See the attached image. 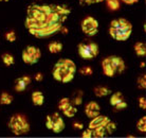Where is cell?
<instances>
[{
    "instance_id": "cell-1",
    "label": "cell",
    "mask_w": 146,
    "mask_h": 138,
    "mask_svg": "<svg viewBox=\"0 0 146 138\" xmlns=\"http://www.w3.org/2000/svg\"><path fill=\"white\" fill-rule=\"evenodd\" d=\"M70 13L69 7L62 4H31L25 25L31 35L44 38L59 32Z\"/></svg>"
},
{
    "instance_id": "cell-2",
    "label": "cell",
    "mask_w": 146,
    "mask_h": 138,
    "mask_svg": "<svg viewBox=\"0 0 146 138\" xmlns=\"http://www.w3.org/2000/svg\"><path fill=\"white\" fill-rule=\"evenodd\" d=\"M76 67L73 61L69 58H62L55 64L53 69V76L56 81L68 83L73 80Z\"/></svg>"
},
{
    "instance_id": "cell-3",
    "label": "cell",
    "mask_w": 146,
    "mask_h": 138,
    "mask_svg": "<svg viewBox=\"0 0 146 138\" xmlns=\"http://www.w3.org/2000/svg\"><path fill=\"white\" fill-rule=\"evenodd\" d=\"M9 127L15 135L27 134L30 132V124L27 119L21 115H14L9 121Z\"/></svg>"
},
{
    "instance_id": "cell-4",
    "label": "cell",
    "mask_w": 146,
    "mask_h": 138,
    "mask_svg": "<svg viewBox=\"0 0 146 138\" xmlns=\"http://www.w3.org/2000/svg\"><path fill=\"white\" fill-rule=\"evenodd\" d=\"M78 53L86 61L93 60L99 54V46L95 43H80L78 44Z\"/></svg>"
},
{
    "instance_id": "cell-5",
    "label": "cell",
    "mask_w": 146,
    "mask_h": 138,
    "mask_svg": "<svg viewBox=\"0 0 146 138\" xmlns=\"http://www.w3.org/2000/svg\"><path fill=\"white\" fill-rule=\"evenodd\" d=\"M40 56H41V52L37 47L34 46H28V47L22 51V61L29 64V65H33L36 64L39 61Z\"/></svg>"
},
{
    "instance_id": "cell-6",
    "label": "cell",
    "mask_w": 146,
    "mask_h": 138,
    "mask_svg": "<svg viewBox=\"0 0 146 138\" xmlns=\"http://www.w3.org/2000/svg\"><path fill=\"white\" fill-rule=\"evenodd\" d=\"M98 29H99V22L91 16L85 18L82 22V31L89 36L95 35L98 33Z\"/></svg>"
},
{
    "instance_id": "cell-7",
    "label": "cell",
    "mask_w": 146,
    "mask_h": 138,
    "mask_svg": "<svg viewBox=\"0 0 146 138\" xmlns=\"http://www.w3.org/2000/svg\"><path fill=\"white\" fill-rule=\"evenodd\" d=\"M58 109L64 113L65 116L69 117V118L74 117V115H75L77 112V109H75V106L72 104L71 100L68 98H62V100L59 101Z\"/></svg>"
},
{
    "instance_id": "cell-8",
    "label": "cell",
    "mask_w": 146,
    "mask_h": 138,
    "mask_svg": "<svg viewBox=\"0 0 146 138\" xmlns=\"http://www.w3.org/2000/svg\"><path fill=\"white\" fill-rule=\"evenodd\" d=\"M109 33L114 40H119V42H124L127 38H129L130 34H131V31H127V30H124V29H119V28H111L110 27Z\"/></svg>"
},
{
    "instance_id": "cell-9",
    "label": "cell",
    "mask_w": 146,
    "mask_h": 138,
    "mask_svg": "<svg viewBox=\"0 0 146 138\" xmlns=\"http://www.w3.org/2000/svg\"><path fill=\"white\" fill-rule=\"evenodd\" d=\"M108 58H109L110 63H111L112 68L114 69V71H115V74H117V73L121 74V73L124 72L126 66H125V63H124V61L122 60V58L113 55V56H109Z\"/></svg>"
},
{
    "instance_id": "cell-10",
    "label": "cell",
    "mask_w": 146,
    "mask_h": 138,
    "mask_svg": "<svg viewBox=\"0 0 146 138\" xmlns=\"http://www.w3.org/2000/svg\"><path fill=\"white\" fill-rule=\"evenodd\" d=\"M100 112H101V107L96 102H89L86 107H85V114L87 115L89 118H94V117L99 116Z\"/></svg>"
},
{
    "instance_id": "cell-11",
    "label": "cell",
    "mask_w": 146,
    "mask_h": 138,
    "mask_svg": "<svg viewBox=\"0 0 146 138\" xmlns=\"http://www.w3.org/2000/svg\"><path fill=\"white\" fill-rule=\"evenodd\" d=\"M110 27L111 28H119V29H124L127 30V31H132V25L131 23L126 20L125 18H119V19H114L111 21L110 23Z\"/></svg>"
},
{
    "instance_id": "cell-12",
    "label": "cell",
    "mask_w": 146,
    "mask_h": 138,
    "mask_svg": "<svg viewBox=\"0 0 146 138\" xmlns=\"http://www.w3.org/2000/svg\"><path fill=\"white\" fill-rule=\"evenodd\" d=\"M109 121L110 120L108 117L99 115V116L92 118V120L90 121V123H89V129L93 130V129H95V127H104V125H106Z\"/></svg>"
},
{
    "instance_id": "cell-13",
    "label": "cell",
    "mask_w": 146,
    "mask_h": 138,
    "mask_svg": "<svg viewBox=\"0 0 146 138\" xmlns=\"http://www.w3.org/2000/svg\"><path fill=\"white\" fill-rule=\"evenodd\" d=\"M52 118H53V129L52 131L55 132V133H60V132L64 131L65 129V122L60 116H59L57 113H54L52 115Z\"/></svg>"
},
{
    "instance_id": "cell-14",
    "label": "cell",
    "mask_w": 146,
    "mask_h": 138,
    "mask_svg": "<svg viewBox=\"0 0 146 138\" xmlns=\"http://www.w3.org/2000/svg\"><path fill=\"white\" fill-rule=\"evenodd\" d=\"M31 82V78L30 76H22V78H19L16 80V86H15V89L19 92L23 91L27 88V86L30 84Z\"/></svg>"
},
{
    "instance_id": "cell-15",
    "label": "cell",
    "mask_w": 146,
    "mask_h": 138,
    "mask_svg": "<svg viewBox=\"0 0 146 138\" xmlns=\"http://www.w3.org/2000/svg\"><path fill=\"white\" fill-rule=\"evenodd\" d=\"M102 66H103V71H104V73H105L107 76L112 78V76H115V71H114V69L112 68L111 63H110L109 58H104V60H103Z\"/></svg>"
},
{
    "instance_id": "cell-16",
    "label": "cell",
    "mask_w": 146,
    "mask_h": 138,
    "mask_svg": "<svg viewBox=\"0 0 146 138\" xmlns=\"http://www.w3.org/2000/svg\"><path fill=\"white\" fill-rule=\"evenodd\" d=\"M32 102H33V104H35L37 106L42 105L44 102V94H41L40 91H34L32 94Z\"/></svg>"
},
{
    "instance_id": "cell-17",
    "label": "cell",
    "mask_w": 146,
    "mask_h": 138,
    "mask_svg": "<svg viewBox=\"0 0 146 138\" xmlns=\"http://www.w3.org/2000/svg\"><path fill=\"white\" fill-rule=\"evenodd\" d=\"M111 90L109 88L105 87V86H98V87L94 88V94L96 97L99 98H102V97H106L108 94H110Z\"/></svg>"
},
{
    "instance_id": "cell-18",
    "label": "cell",
    "mask_w": 146,
    "mask_h": 138,
    "mask_svg": "<svg viewBox=\"0 0 146 138\" xmlns=\"http://www.w3.org/2000/svg\"><path fill=\"white\" fill-rule=\"evenodd\" d=\"M13 102V97L7 92H2L0 96V104L1 105H9Z\"/></svg>"
},
{
    "instance_id": "cell-19",
    "label": "cell",
    "mask_w": 146,
    "mask_h": 138,
    "mask_svg": "<svg viewBox=\"0 0 146 138\" xmlns=\"http://www.w3.org/2000/svg\"><path fill=\"white\" fill-rule=\"evenodd\" d=\"M106 134L107 133H106L105 125H104V127H98L92 130V137L101 138V137H104Z\"/></svg>"
},
{
    "instance_id": "cell-20",
    "label": "cell",
    "mask_w": 146,
    "mask_h": 138,
    "mask_svg": "<svg viewBox=\"0 0 146 138\" xmlns=\"http://www.w3.org/2000/svg\"><path fill=\"white\" fill-rule=\"evenodd\" d=\"M135 53L139 55V56H145L146 55V46L145 44H143L141 42L137 43L135 45Z\"/></svg>"
},
{
    "instance_id": "cell-21",
    "label": "cell",
    "mask_w": 146,
    "mask_h": 138,
    "mask_svg": "<svg viewBox=\"0 0 146 138\" xmlns=\"http://www.w3.org/2000/svg\"><path fill=\"white\" fill-rule=\"evenodd\" d=\"M62 50V44L57 43V42H53L49 45V51L51 53H59Z\"/></svg>"
},
{
    "instance_id": "cell-22",
    "label": "cell",
    "mask_w": 146,
    "mask_h": 138,
    "mask_svg": "<svg viewBox=\"0 0 146 138\" xmlns=\"http://www.w3.org/2000/svg\"><path fill=\"white\" fill-rule=\"evenodd\" d=\"M124 100L123 98V94H121V92H115V94H113L111 96V98H110V104L112 106H115L117 103H120Z\"/></svg>"
},
{
    "instance_id": "cell-23",
    "label": "cell",
    "mask_w": 146,
    "mask_h": 138,
    "mask_svg": "<svg viewBox=\"0 0 146 138\" xmlns=\"http://www.w3.org/2000/svg\"><path fill=\"white\" fill-rule=\"evenodd\" d=\"M107 7L111 11H117L120 9V1L119 0H106Z\"/></svg>"
},
{
    "instance_id": "cell-24",
    "label": "cell",
    "mask_w": 146,
    "mask_h": 138,
    "mask_svg": "<svg viewBox=\"0 0 146 138\" xmlns=\"http://www.w3.org/2000/svg\"><path fill=\"white\" fill-rule=\"evenodd\" d=\"M2 61H3L4 65L10 67L14 64V56L12 54H9V53H4V54H2Z\"/></svg>"
},
{
    "instance_id": "cell-25",
    "label": "cell",
    "mask_w": 146,
    "mask_h": 138,
    "mask_svg": "<svg viewBox=\"0 0 146 138\" xmlns=\"http://www.w3.org/2000/svg\"><path fill=\"white\" fill-rule=\"evenodd\" d=\"M72 104L74 106H78L80 105L82 103H83V91H78L76 92V96H74V98H73L72 101Z\"/></svg>"
},
{
    "instance_id": "cell-26",
    "label": "cell",
    "mask_w": 146,
    "mask_h": 138,
    "mask_svg": "<svg viewBox=\"0 0 146 138\" xmlns=\"http://www.w3.org/2000/svg\"><path fill=\"white\" fill-rule=\"evenodd\" d=\"M137 127L139 129L140 132H142V133H145L146 132V117H142L141 119L138 121V123H137Z\"/></svg>"
},
{
    "instance_id": "cell-27",
    "label": "cell",
    "mask_w": 146,
    "mask_h": 138,
    "mask_svg": "<svg viewBox=\"0 0 146 138\" xmlns=\"http://www.w3.org/2000/svg\"><path fill=\"white\" fill-rule=\"evenodd\" d=\"M105 129H106V133L107 134H112L113 132H114V130L117 129V124L114 123V122H112V121H109L108 123L105 125Z\"/></svg>"
},
{
    "instance_id": "cell-28",
    "label": "cell",
    "mask_w": 146,
    "mask_h": 138,
    "mask_svg": "<svg viewBox=\"0 0 146 138\" xmlns=\"http://www.w3.org/2000/svg\"><path fill=\"white\" fill-rule=\"evenodd\" d=\"M80 74H83V76H91L92 73H93V70H92L91 67L85 66V67L80 69Z\"/></svg>"
},
{
    "instance_id": "cell-29",
    "label": "cell",
    "mask_w": 146,
    "mask_h": 138,
    "mask_svg": "<svg viewBox=\"0 0 146 138\" xmlns=\"http://www.w3.org/2000/svg\"><path fill=\"white\" fill-rule=\"evenodd\" d=\"M138 86L140 89H145L146 88V76H141L138 79Z\"/></svg>"
},
{
    "instance_id": "cell-30",
    "label": "cell",
    "mask_w": 146,
    "mask_h": 138,
    "mask_svg": "<svg viewBox=\"0 0 146 138\" xmlns=\"http://www.w3.org/2000/svg\"><path fill=\"white\" fill-rule=\"evenodd\" d=\"M5 37H7V40L10 42V43H14L15 40H16V34H15L14 31H10V32H7L5 34Z\"/></svg>"
},
{
    "instance_id": "cell-31",
    "label": "cell",
    "mask_w": 146,
    "mask_h": 138,
    "mask_svg": "<svg viewBox=\"0 0 146 138\" xmlns=\"http://www.w3.org/2000/svg\"><path fill=\"white\" fill-rule=\"evenodd\" d=\"M46 125H47V129H49V130H52V129H53V118H52V116H47Z\"/></svg>"
},
{
    "instance_id": "cell-32",
    "label": "cell",
    "mask_w": 146,
    "mask_h": 138,
    "mask_svg": "<svg viewBox=\"0 0 146 138\" xmlns=\"http://www.w3.org/2000/svg\"><path fill=\"white\" fill-rule=\"evenodd\" d=\"M82 137L83 138H91L92 137V130L91 129H88L86 131H84L82 133Z\"/></svg>"
},
{
    "instance_id": "cell-33",
    "label": "cell",
    "mask_w": 146,
    "mask_h": 138,
    "mask_svg": "<svg viewBox=\"0 0 146 138\" xmlns=\"http://www.w3.org/2000/svg\"><path fill=\"white\" fill-rule=\"evenodd\" d=\"M139 105L142 109H146V99L144 97H140L139 98Z\"/></svg>"
},
{
    "instance_id": "cell-34",
    "label": "cell",
    "mask_w": 146,
    "mask_h": 138,
    "mask_svg": "<svg viewBox=\"0 0 146 138\" xmlns=\"http://www.w3.org/2000/svg\"><path fill=\"white\" fill-rule=\"evenodd\" d=\"M114 107H115L117 109H120V111H121V109H126V107H127V103H126V102L123 100L122 102L117 103V104L114 106Z\"/></svg>"
},
{
    "instance_id": "cell-35",
    "label": "cell",
    "mask_w": 146,
    "mask_h": 138,
    "mask_svg": "<svg viewBox=\"0 0 146 138\" xmlns=\"http://www.w3.org/2000/svg\"><path fill=\"white\" fill-rule=\"evenodd\" d=\"M73 127H74V129H77V130H83V129H84V124L80 123V122H74V123H73Z\"/></svg>"
},
{
    "instance_id": "cell-36",
    "label": "cell",
    "mask_w": 146,
    "mask_h": 138,
    "mask_svg": "<svg viewBox=\"0 0 146 138\" xmlns=\"http://www.w3.org/2000/svg\"><path fill=\"white\" fill-rule=\"evenodd\" d=\"M42 79H44V76H42V73H36V76H35V80L37 81V82H41L42 81Z\"/></svg>"
},
{
    "instance_id": "cell-37",
    "label": "cell",
    "mask_w": 146,
    "mask_h": 138,
    "mask_svg": "<svg viewBox=\"0 0 146 138\" xmlns=\"http://www.w3.org/2000/svg\"><path fill=\"white\" fill-rule=\"evenodd\" d=\"M104 0H87V5H90V4L93 3H99V2H102Z\"/></svg>"
},
{
    "instance_id": "cell-38",
    "label": "cell",
    "mask_w": 146,
    "mask_h": 138,
    "mask_svg": "<svg viewBox=\"0 0 146 138\" xmlns=\"http://www.w3.org/2000/svg\"><path fill=\"white\" fill-rule=\"evenodd\" d=\"M122 1L126 4H133V3H135V2H138L139 0H122Z\"/></svg>"
},
{
    "instance_id": "cell-39",
    "label": "cell",
    "mask_w": 146,
    "mask_h": 138,
    "mask_svg": "<svg viewBox=\"0 0 146 138\" xmlns=\"http://www.w3.org/2000/svg\"><path fill=\"white\" fill-rule=\"evenodd\" d=\"M59 32H62V34H68V33H69V30L67 29V28H65V27L62 25V29L59 30Z\"/></svg>"
},
{
    "instance_id": "cell-40",
    "label": "cell",
    "mask_w": 146,
    "mask_h": 138,
    "mask_svg": "<svg viewBox=\"0 0 146 138\" xmlns=\"http://www.w3.org/2000/svg\"><path fill=\"white\" fill-rule=\"evenodd\" d=\"M80 1V3L82 5H85V4H87V0H78Z\"/></svg>"
},
{
    "instance_id": "cell-41",
    "label": "cell",
    "mask_w": 146,
    "mask_h": 138,
    "mask_svg": "<svg viewBox=\"0 0 146 138\" xmlns=\"http://www.w3.org/2000/svg\"><path fill=\"white\" fill-rule=\"evenodd\" d=\"M141 67H142V68L143 67H145V63H141Z\"/></svg>"
},
{
    "instance_id": "cell-42",
    "label": "cell",
    "mask_w": 146,
    "mask_h": 138,
    "mask_svg": "<svg viewBox=\"0 0 146 138\" xmlns=\"http://www.w3.org/2000/svg\"><path fill=\"white\" fill-rule=\"evenodd\" d=\"M0 1H5L7 2V1H10V0H0Z\"/></svg>"
}]
</instances>
